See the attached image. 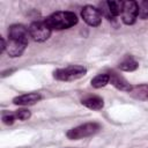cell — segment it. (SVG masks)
Listing matches in <instances>:
<instances>
[{"instance_id": "cell-7", "label": "cell", "mask_w": 148, "mask_h": 148, "mask_svg": "<svg viewBox=\"0 0 148 148\" xmlns=\"http://www.w3.org/2000/svg\"><path fill=\"white\" fill-rule=\"evenodd\" d=\"M121 21L126 25H132L136 22L138 18V3L136 1L128 0L124 1L123 12H121Z\"/></svg>"}, {"instance_id": "cell-16", "label": "cell", "mask_w": 148, "mask_h": 148, "mask_svg": "<svg viewBox=\"0 0 148 148\" xmlns=\"http://www.w3.org/2000/svg\"><path fill=\"white\" fill-rule=\"evenodd\" d=\"M138 3V17L141 20L148 18V0L136 1Z\"/></svg>"}, {"instance_id": "cell-12", "label": "cell", "mask_w": 148, "mask_h": 148, "mask_svg": "<svg viewBox=\"0 0 148 148\" xmlns=\"http://www.w3.org/2000/svg\"><path fill=\"white\" fill-rule=\"evenodd\" d=\"M81 103L86 108H88L90 110H94V111H99L104 106V101L99 96H88V97H84V98L81 99Z\"/></svg>"}, {"instance_id": "cell-4", "label": "cell", "mask_w": 148, "mask_h": 148, "mask_svg": "<svg viewBox=\"0 0 148 148\" xmlns=\"http://www.w3.org/2000/svg\"><path fill=\"white\" fill-rule=\"evenodd\" d=\"M28 29H29L30 37L35 42H38V43H43V42L47 40L51 37V34H52V29L47 25L45 20L34 21L29 25Z\"/></svg>"}, {"instance_id": "cell-13", "label": "cell", "mask_w": 148, "mask_h": 148, "mask_svg": "<svg viewBox=\"0 0 148 148\" xmlns=\"http://www.w3.org/2000/svg\"><path fill=\"white\" fill-rule=\"evenodd\" d=\"M128 94L138 101H148V83L132 86Z\"/></svg>"}, {"instance_id": "cell-3", "label": "cell", "mask_w": 148, "mask_h": 148, "mask_svg": "<svg viewBox=\"0 0 148 148\" xmlns=\"http://www.w3.org/2000/svg\"><path fill=\"white\" fill-rule=\"evenodd\" d=\"M101 130V125L97 123H86L67 131L66 136L69 140H80L91 135H95Z\"/></svg>"}, {"instance_id": "cell-1", "label": "cell", "mask_w": 148, "mask_h": 148, "mask_svg": "<svg viewBox=\"0 0 148 148\" xmlns=\"http://www.w3.org/2000/svg\"><path fill=\"white\" fill-rule=\"evenodd\" d=\"M44 20L52 30L69 29L75 24H77V21H79L76 14L74 12H68V10L54 12Z\"/></svg>"}, {"instance_id": "cell-11", "label": "cell", "mask_w": 148, "mask_h": 148, "mask_svg": "<svg viewBox=\"0 0 148 148\" xmlns=\"http://www.w3.org/2000/svg\"><path fill=\"white\" fill-rule=\"evenodd\" d=\"M27 43H23V42H20V40H14V39H8V43H7V54L10 57V58H17V57H21L23 54V52L25 51V47H27Z\"/></svg>"}, {"instance_id": "cell-14", "label": "cell", "mask_w": 148, "mask_h": 148, "mask_svg": "<svg viewBox=\"0 0 148 148\" xmlns=\"http://www.w3.org/2000/svg\"><path fill=\"white\" fill-rule=\"evenodd\" d=\"M138 67H139V62L131 56L125 57L118 65V68L123 72H133L138 69Z\"/></svg>"}, {"instance_id": "cell-5", "label": "cell", "mask_w": 148, "mask_h": 148, "mask_svg": "<svg viewBox=\"0 0 148 148\" xmlns=\"http://www.w3.org/2000/svg\"><path fill=\"white\" fill-rule=\"evenodd\" d=\"M124 1H103L99 2V12L102 16H105L108 20H113L114 17L121 15Z\"/></svg>"}, {"instance_id": "cell-2", "label": "cell", "mask_w": 148, "mask_h": 148, "mask_svg": "<svg viewBox=\"0 0 148 148\" xmlns=\"http://www.w3.org/2000/svg\"><path fill=\"white\" fill-rule=\"evenodd\" d=\"M87 74V68L81 65H69L53 72V77L58 81H75Z\"/></svg>"}, {"instance_id": "cell-8", "label": "cell", "mask_w": 148, "mask_h": 148, "mask_svg": "<svg viewBox=\"0 0 148 148\" xmlns=\"http://www.w3.org/2000/svg\"><path fill=\"white\" fill-rule=\"evenodd\" d=\"M30 34L29 29L23 25V24H12L8 29V39H14V40H20L23 43H29Z\"/></svg>"}, {"instance_id": "cell-15", "label": "cell", "mask_w": 148, "mask_h": 148, "mask_svg": "<svg viewBox=\"0 0 148 148\" xmlns=\"http://www.w3.org/2000/svg\"><path fill=\"white\" fill-rule=\"evenodd\" d=\"M108 83H110V74H106V73H102V74H97L95 77L91 79L90 81V84L92 88H96V89H99V88H103L105 87Z\"/></svg>"}, {"instance_id": "cell-6", "label": "cell", "mask_w": 148, "mask_h": 148, "mask_svg": "<svg viewBox=\"0 0 148 148\" xmlns=\"http://www.w3.org/2000/svg\"><path fill=\"white\" fill-rule=\"evenodd\" d=\"M81 17L82 20L90 27H98L102 23V14L98 8L91 6V5H86L81 9Z\"/></svg>"}, {"instance_id": "cell-18", "label": "cell", "mask_w": 148, "mask_h": 148, "mask_svg": "<svg viewBox=\"0 0 148 148\" xmlns=\"http://www.w3.org/2000/svg\"><path fill=\"white\" fill-rule=\"evenodd\" d=\"M15 120H17V119H16L14 112L13 113L8 112V113H3L2 114V123L6 124V125H13L15 123Z\"/></svg>"}, {"instance_id": "cell-10", "label": "cell", "mask_w": 148, "mask_h": 148, "mask_svg": "<svg viewBox=\"0 0 148 148\" xmlns=\"http://www.w3.org/2000/svg\"><path fill=\"white\" fill-rule=\"evenodd\" d=\"M110 83L118 90L125 91V92H130V90L132 89V86L124 76H121L120 74L116 73V72H111L110 73Z\"/></svg>"}, {"instance_id": "cell-17", "label": "cell", "mask_w": 148, "mask_h": 148, "mask_svg": "<svg viewBox=\"0 0 148 148\" xmlns=\"http://www.w3.org/2000/svg\"><path fill=\"white\" fill-rule=\"evenodd\" d=\"M14 114H15L16 119L22 120V121L28 120V119L31 117V112H30L28 109H18V110H16V111L14 112Z\"/></svg>"}, {"instance_id": "cell-9", "label": "cell", "mask_w": 148, "mask_h": 148, "mask_svg": "<svg viewBox=\"0 0 148 148\" xmlns=\"http://www.w3.org/2000/svg\"><path fill=\"white\" fill-rule=\"evenodd\" d=\"M42 99V95L39 92H28L23 95H18L13 98V103L15 105H21V106H29V105H35Z\"/></svg>"}, {"instance_id": "cell-19", "label": "cell", "mask_w": 148, "mask_h": 148, "mask_svg": "<svg viewBox=\"0 0 148 148\" xmlns=\"http://www.w3.org/2000/svg\"><path fill=\"white\" fill-rule=\"evenodd\" d=\"M0 43H1V46H0V52H1V53H3V52L6 51V49H7V43H6V40H5L2 37H0Z\"/></svg>"}]
</instances>
